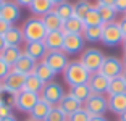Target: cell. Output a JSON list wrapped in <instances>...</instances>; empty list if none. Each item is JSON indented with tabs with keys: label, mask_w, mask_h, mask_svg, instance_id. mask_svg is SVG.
<instances>
[{
	"label": "cell",
	"mask_w": 126,
	"mask_h": 121,
	"mask_svg": "<svg viewBox=\"0 0 126 121\" xmlns=\"http://www.w3.org/2000/svg\"><path fill=\"white\" fill-rule=\"evenodd\" d=\"M26 121H34V120H26Z\"/></svg>",
	"instance_id": "cell-54"
},
{
	"label": "cell",
	"mask_w": 126,
	"mask_h": 121,
	"mask_svg": "<svg viewBox=\"0 0 126 121\" xmlns=\"http://www.w3.org/2000/svg\"><path fill=\"white\" fill-rule=\"evenodd\" d=\"M36 65H37V61L36 60H32L29 55H26V53H23L21 57H19V60L13 65V70H16L18 73H21V74H31V73H34V68H36Z\"/></svg>",
	"instance_id": "cell-17"
},
{
	"label": "cell",
	"mask_w": 126,
	"mask_h": 121,
	"mask_svg": "<svg viewBox=\"0 0 126 121\" xmlns=\"http://www.w3.org/2000/svg\"><path fill=\"white\" fill-rule=\"evenodd\" d=\"M3 39H5V44L7 45H21L23 42H24L21 28H18V26H15V24H11L10 29L3 34Z\"/></svg>",
	"instance_id": "cell-24"
},
{
	"label": "cell",
	"mask_w": 126,
	"mask_h": 121,
	"mask_svg": "<svg viewBox=\"0 0 126 121\" xmlns=\"http://www.w3.org/2000/svg\"><path fill=\"white\" fill-rule=\"evenodd\" d=\"M0 18H3L5 21L10 23V24H15V23L21 18V8H19L15 2L5 0L3 8H2V11H0Z\"/></svg>",
	"instance_id": "cell-13"
},
{
	"label": "cell",
	"mask_w": 126,
	"mask_h": 121,
	"mask_svg": "<svg viewBox=\"0 0 126 121\" xmlns=\"http://www.w3.org/2000/svg\"><path fill=\"white\" fill-rule=\"evenodd\" d=\"M118 24H120V29H121V32H123V37H126V15L118 21Z\"/></svg>",
	"instance_id": "cell-40"
},
{
	"label": "cell",
	"mask_w": 126,
	"mask_h": 121,
	"mask_svg": "<svg viewBox=\"0 0 126 121\" xmlns=\"http://www.w3.org/2000/svg\"><path fill=\"white\" fill-rule=\"evenodd\" d=\"M44 121H68V116L60 110L58 106H53L52 110L48 111V115L45 116Z\"/></svg>",
	"instance_id": "cell-34"
},
{
	"label": "cell",
	"mask_w": 126,
	"mask_h": 121,
	"mask_svg": "<svg viewBox=\"0 0 126 121\" xmlns=\"http://www.w3.org/2000/svg\"><path fill=\"white\" fill-rule=\"evenodd\" d=\"M84 110L91 115V116H97V115H104L108 111V99L104 94H92L89 99L84 102Z\"/></svg>",
	"instance_id": "cell-10"
},
{
	"label": "cell",
	"mask_w": 126,
	"mask_h": 121,
	"mask_svg": "<svg viewBox=\"0 0 126 121\" xmlns=\"http://www.w3.org/2000/svg\"><path fill=\"white\" fill-rule=\"evenodd\" d=\"M104 58H105V53L102 50H99L95 47H89V48H84L81 52L79 61L84 65L86 70L92 74V73H97L100 70V66L104 63Z\"/></svg>",
	"instance_id": "cell-3"
},
{
	"label": "cell",
	"mask_w": 126,
	"mask_h": 121,
	"mask_svg": "<svg viewBox=\"0 0 126 121\" xmlns=\"http://www.w3.org/2000/svg\"><path fill=\"white\" fill-rule=\"evenodd\" d=\"M42 23H44L47 32H52V31H60V29H62L65 21H63L55 11L52 10V11H48L45 16H42Z\"/></svg>",
	"instance_id": "cell-22"
},
{
	"label": "cell",
	"mask_w": 126,
	"mask_h": 121,
	"mask_svg": "<svg viewBox=\"0 0 126 121\" xmlns=\"http://www.w3.org/2000/svg\"><path fill=\"white\" fill-rule=\"evenodd\" d=\"M65 95H66V92H65L63 86L60 82H57V81H50V82H45L44 84L41 94H39V99L50 103L52 106H57Z\"/></svg>",
	"instance_id": "cell-4"
},
{
	"label": "cell",
	"mask_w": 126,
	"mask_h": 121,
	"mask_svg": "<svg viewBox=\"0 0 126 121\" xmlns=\"http://www.w3.org/2000/svg\"><path fill=\"white\" fill-rule=\"evenodd\" d=\"M73 7H74V13H73L74 18L84 19V16L87 15V11L94 7V3H91L89 0H78L76 3H73Z\"/></svg>",
	"instance_id": "cell-33"
},
{
	"label": "cell",
	"mask_w": 126,
	"mask_h": 121,
	"mask_svg": "<svg viewBox=\"0 0 126 121\" xmlns=\"http://www.w3.org/2000/svg\"><path fill=\"white\" fill-rule=\"evenodd\" d=\"M121 45H123V50H125V53H126V37H125V39H123Z\"/></svg>",
	"instance_id": "cell-48"
},
{
	"label": "cell",
	"mask_w": 126,
	"mask_h": 121,
	"mask_svg": "<svg viewBox=\"0 0 126 121\" xmlns=\"http://www.w3.org/2000/svg\"><path fill=\"white\" fill-rule=\"evenodd\" d=\"M0 121H18V120H16V118L13 116V115H11V116H7V118H2V120H0Z\"/></svg>",
	"instance_id": "cell-45"
},
{
	"label": "cell",
	"mask_w": 126,
	"mask_h": 121,
	"mask_svg": "<svg viewBox=\"0 0 126 121\" xmlns=\"http://www.w3.org/2000/svg\"><path fill=\"white\" fill-rule=\"evenodd\" d=\"M21 32L24 42H42L47 36V29L42 23V18L39 16H29L23 23Z\"/></svg>",
	"instance_id": "cell-1"
},
{
	"label": "cell",
	"mask_w": 126,
	"mask_h": 121,
	"mask_svg": "<svg viewBox=\"0 0 126 121\" xmlns=\"http://www.w3.org/2000/svg\"><path fill=\"white\" fill-rule=\"evenodd\" d=\"M34 74H36V76L44 82V84H45V82L53 81V77H55V73H53V71L50 70L44 61H37L36 68H34Z\"/></svg>",
	"instance_id": "cell-26"
},
{
	"label": "cell",
	"mask_w": 126,
	"mask_h": 121,
	"mask_svg": "<svg viewBox=\"0 0 126 121\" xmlns=\"http://www.w3.org/2000/svg\"><path fill=\"white\" fill-rule=\"evenodd\" d=\"M55 5L50 2V0H32V3L29 5V10L32 13V16H45L48 11H52Z\"/></svg>",
	"instance_id": "cell-20"
},
{
	"label": "cell",
	"mask_w": 126,
	"mask_h": 121,
	"mask_svg": "<svg viewBox=\"0 0 126 121\" xmlns=\"http://www.w3.org/2000/svg\"><path fill=\"white\" fill-rule=\"evenodd\" d=\"M82 23H84L86 28H89V26H102V24H104V23H102V18H100V15H99V10H97L95 3H94V7L87 11V15L84 16Z\"/></svg>",
	"instance_id": "cell-32"
},
{
	"label": "cell",
	"mask_w": 126,
	"mask_h": 121,
	"mask_svg": "<svg viewBox=\"0 0 126 121\" xmlns=\"http://www.w3.org/2000/svg\"><path fill=\"white\" fill-rule=\"evenodd\" d=\"M89 118H91V115L87 113V111L84 110V106H82L76 113L70 115V116H68V121H89Z\"/></svg>",
	"instance_id": "cell-35"
},
{
	"label": "cell",
	"mask_w": 126,
	"mask_h": 121,
	"mask_svg": "<svg viewBox=\"0 0 126 121\" xmlns=\"http://www.w3.org/2000/svg\"><path fill=\"white\" fill-rule=\"evenodd\" d=\"M53 5H58V3H63V2H66V0H50Z\"/></svg>",
	"instance_id": "cell-46"
},
{
	"label": "cell",
	"mask_w": 126,
	"mask_h": 121,
	"mask_svg": "<svg viewBox=\"0 0 126 121\" xmlns=\"http://www.w3.org/2000/svg\"><path fill=\"white\" fill-rule=\"evenodd\" d=\"M10 70H11V66H8L7 63L2 60V57H0V81L5 79V76L10 73Z\"/></svg>",
	"instance_id": "cell-37"
},
{
	"label": "cell",
	"mask_w": 126,
	"mask_h": 121,
	"mask_svg": "<svg viewBox=\"0 0 126 121\" xmlns=\"http://www.w3.org/2000/svg\"><path fill=\"white\" fill-rule=\"evenodd\" d=\"M123 32L120 29L118 21H111L104 24L102 28V44L107 45V47H115V45H120L123 42Z\"/></svg>",
	"instance_id": "cell-6"
},
{
	"label": "cell",
	"mask_w": 126,
	"mask_h": 121,
	"mask_svg": "<svg viewBox=\"0 0 126 121\" xmlns=\"http://www.w3.org/2000/svg\"><path fill=\"white\" fill-rule=\"evenodd\" d=\"M91 73L84 68L79 60H71L70 63L66 65L65 71H63V79L70 87H74V86H79V84H86L89 81Z\"/></svg>",
	"instance_id": "cell-2"
},
{
	"label": "cell",
	"mask_w": 126,
	"mask_h": 121,
	"mask_svg": "<svg viewBox=\"0 0 126 121\" xmlns=\"http://www.w3.org/2000/svg\"><path fill=\"white\" fill-rule=\"evenodd\" d=\"M13 2H15L19 8H23V7H28V8H29V5L32 3V0H13Z\"/></svg>",
	"instance_id": "cell-41"
},
{
	"label": "cell",
	"mask_w": 126,
	"mask_h": 121,
	"mask_svg": "<svg viewBox=\"0 0 126 121\" xmlns=\"http://www.w3.org/2000/svg\"><path fill=\"white\" fill-rule=\"evenodd\" d=\"M89 121H108V120L104 116V115H97V116H91Z\"/></svg>",
	"instance_id": "cell-43"
},
{
	"label": "cell",
	"mask_w": 126,
	"mask_h": 121,
	"mask_svg": "<svg viewBox=\"0 0 126 121\" xmlns=\"http://www.w3.org/2000/svg\"><path fill=\"white\" fill-rule=\"evenodd\" d=\"M120 121H126V111H123V113L120 115Z\"/></svg>",
	"instance_id": "cell-47"
},
{
	"label": "cell",
	"mask_w": 126,
	"mask_h": 121,
	"mask_svg": "<svg viewBox=\"0 0 126 121\" xmlns=\"http://www.w3.org/2000/svg\"><path fill=\"white\" fill-rule=\"evenodd\" d=\"M121 61H123V66H125V70H126V53H125V55H123Z\"/></svg>",
	"instance_id": "cell-49"
},
{
	"label": "cell",
	"mask_w": 126,
	"mask_h": 121,
	"mask_svg": "<svg viewBox=\"0 0 126 121\" xmlns=\"http://www.w3.org/2000/svg\"><path fill=\"white\" fill-rule=\"evenodd\" d=\"M123 71H125V66H123L121 58L118 57H113V55H108L104 58V63L100 66L99 73H102L105 77L108 79H115V77L121 76Z\"/></svg>",
	"instance_id": "cell-9"
},
{
	"label": "cell",
	"mask_w": 126,
	"mask_h": 121,
	"mask_svg": "<svg viewBox=\"0 0 126 121\" xmlns=\"http://www.w3.org/2000/svg\"><path fill=\"white\" fill-rule=\"evenodd\" d=\"M121 77H123V79H125V82H126V70H125V71H123V74H121Z\"/></svg>",
	"instance_id": "cell-52"
},
{
	"label": "cell",
	"mask_w": 126,
	"mask_h": 121,
	"mask_svg": "<svg viewBox=\"0 0 126 121\" xmlns=\"http://www.w3.org/2000/svg\"><path fill=\"white\" fill-rule=\"evenodd\" d=\"M3 3H5V0H0V11H2V8H3Z\"/></svg>",
	"instance_id": "cell-51"
},
{
	"label": "cell",
	"mask_w": 126,
	"mask_h": 121,
	"mask_svg": "<svg viewBox=\"0 0 126 121\" xmlns=\"http://www.w3.org/2000/svg\"><path fill=\"white\" fill-rule=\"evenodd\" d=\"M113 8L116 10V13H126V0H115Z\"/></svg>",
	"instance_id": "cell-38"
},
{
	"label": "cell",
	"mask_w": 126,
	"mask_h": 121,
	"mask_svg": "<svg viewBox=\"0 0 126 121\" xmlns=\"http://www.w3.org/2000/svg\"><path fill=\"white\" fill-rule=\"evenodd\" d=\"M42 61L57 74V73H63L65 71L70 60H68V55L63 50H53V52H47Z\"/></svg>",
	"instance_id": "cell-8"
},
{
	"label": "cell",
	"mask_w": 126,
	"mask_h": 121,
	"mask_svg": "<svg viewBox=\"0 0 126 121\" xmlns=\"http://www.w3.org/2000/svg\"><path fill=\"white\" fill-rule=\"evenodd\" d=\"M23 53L29 55L31 58L36 60V61H42L45 53H47V48H45L44 42H26Z\"/></svg>",
	"instance_id": "cell-14"
},
{
	"label": "cell",
	"mask_w": 126,
	"mask_h": 121,
	"mask_svg": "<svg viewBox=\"0 0 126 121\" xmlns=\"http://www.w3.org/2000/svg\"><path fill=\"white\" fill-rule=\"evenodd\" d=\"M113 3H115V0H97L95 5H110V7H113Z\"/></svg>",
	"instance_id": "cell-42"
},
{
	"label": "cell",
	"mask_w": 126,
	"mask_h": 121,
	"mask_svg": "<svg viewBox=\"0 0 126 121\" xmlns=\"http://www.w3.org/2000/svg\"><path fill=\"white\" fill-rule=\"evenodd\" d=\"M84 23H82V19H78V18H70L66 19V21L63 23V28L60 31H62L63 34H82V31H84Z\"/></svg>",
	"instance_id": "cell-25"
},
{
	"label": "cell",
	"mask_w": 126,
	"mask_h": 121,
	"mask_svg": "<svg viewBox=\"0 0 126 121\" xmlns=\"http://www.w3.org/2000/svg\"><path fill=\"white\" fill-rule=\"evenodd\" d=\"M24 81H26V74H21V73H18L16 70L11 68L10 73L2 81V84H3V94H10L11 97L16 95L18 92H21L24 89Z\"/></svg>",
	"instance_id": "cell-5"
},
{
	"label": "cell",
	"mask_w": 126,
	"mask_h": 121,
	"mask_svg": "<svg viewBox=\"0 0 126 121\" xmlns=\"http://www.w3.org/2000/svg\"><path fill=\"white\" fill-rule=\"evenodd\" d=\"M21 55H23V50H21L19 45H7L3 50L0 52L2 60H3L8 66H11V68H13V65L19 60V57H21Z\"/></svg>",
	"instance_id": "cell-16"
},
{
	"label": "cell",
	"mask_w": 126,
	"mask_h": 121,
	"mask_svg": "<svg viewBox=\"0 0 126 121\" xmlns=\"http://www.w3.org/2000/svg\"><path fill=\"white\" fill-rule=\"evenodd\" d=\"M53 11H55L57 15L60 16V18L63 19V21H66V19L73 18V13H74V7L71 2H63V3H58L53 7Z\"/></svg>",
	"instance_id": "cell-29"
},
{
	"label": "cell",
	"mask_w": 126,
	"mask_h": 121,
	"mask_svg": "<svg viewBox=\"0 0 126 121\" xmlns=\"http://www.w3.org/2000/svg\"><path fill=\"white\" fill-rule=\"evenodd\" d=\"M60 108V110L63 111V113L66 115V116H70V115H73V113H76V111L79 110V108H82V103H79L76 99H73L71 95H65L62 100H60V103L57 105Z\"/></svg>",
	"instance_id": "cell-21"
},
{
	"label": "cell",
	"mask_w": 126,
	"mask_h": 121,
	"mask_svg": "<svg viewBox=\"0 0 126 121\" xmlns=\"http://www.w3.org/2000/svg\"><path fill=\"white\" fill-rule=\"evenodd\" d=\"M92 94H107L108 91V84H110V79L105 77L102 73H92L89 76V81H87Z\"/></svg>",
	"instance_id": "cell-12"
},
{
	"label": "cell",
	"mask_w": 126,
	"mask_h": 121,
	"mask_svg": "<svg viewBox=\"0 0 126 121\" xmlns=\"http://www.w3.org/2000/svg\"><path fill=\"white\" fill-rule=\"evenodd\" d=\"M63 37L65 34L62 31H52V32H47L45 39L42 40L47 48V52H53V50H62L63 48Z\"/></svg>",
	"instance_id": "cell-15"
},
{
	"label": "cell",
	"mask_w": 126,
	"mask_h": 121,
	"mask_svg": "<svg viewBox=\"0 0 126 121\" xmlns=\"http://www.w3.org/2000/svg\"><path fill=\"white\" fill-rule=\"evenodd\" d=\"M37 102H39V94H32L24 89L16 95H13V106L21 113H29Z\"/></svg>",
	"instance_id": "cell-7"
},
{
	"label": "cell",
	"mask_w": 126,
	"mask_h": 121,
	"mask_svg": "<svg viewBox=\"0 0 126 121\" xmlns=\"http://www.w3.org/2000/svg\"><path fill=\"white\" fill-rule=\"evenodd\" d=\"M53 106L50 103L44 102V100L39 99V102L34 105V108L29 111V120H34V121H44L45 116L48 115V111L52 110Z\"/></svg>",
	"instance_id": "cell-19"
},
{
	"label": "cell",
	"mask_w": 126,
	"mask_h": 121,
	"mask_svg": "<svg viewBox=\"0 0 126 121\" xmlns=\"http://www.w3.org/2000/svg\"><path fill=\"white\" fill-rule=\"evenodd\" d=\"M84 45H86V40L81 34H65L62 50L66 55H76V53H81L84 50Z\"/></svg>",
	"instance_id": "cell-11"
},
{
	"label": "cell",
	"mask_w": 126,
	"mask_h": 121,
	"mask_svg": "<svg viewBox=\"0 0 126 121\" xmlns=\"http://www.w3.org/2000/svg\"><path fill=\"white\" fill-rule=\"evenodd\" d=\"M108 97L110 95H118V94H126V82L121 76L115 77V79H110V84H108V91H107Z\"/></svg>",
	"instance_id": "cell-30"
},
{
	"label": "cell",
	"mask_w": 126,
	"mask_h": 121,
	"mask_svg": "<svg viewBox=\"0 0 126 121\" xmlns=\"http://www.w3.org/2000/svg\"><path fill=\"white\" fill-rule=\"evenodd\" d=\"M68 95H71L73 99H76L79 103L84 105V102L92 95V91H91L89 84L86 82V84H79V86H74V87H70V92H68Z\"/></svg>",
	"instance_id": "cell-23"
},
{
	"label": "cell",
	"mask_w": 126,
	"mask_h": 121,
	"mask_svg": "<svg viewBox=\"0 0 126 121\" xmlns=\"http://www.w3.org/2000/svg\"><path fill=\"white\" fill-rule=\"evenodd\" d=\"M11 110H13V105L8 102H3L2 105H0V120L2 118H7V116H11Z\"/></svg>",
	"instance_id": "cell-36"
},
{
	"label": "cell",
	"mask_w": 126,
	"mask_h": 121,
	"mask_svg": "<svg viewBox=\"0 0 126 121\" xmlns=\"http://www.w3.org/2000/svg\"><path fill=\"white\" fill-rule=\"evenodd\" d=\"M102 26H89V28H84L81 36L84 37L86 42H100L102 40Z\"/></svg>",
	"instance_id": "cell-28"
},
{
	"label": "cell",
	"mask_w": 126,
	"mask_h": 121,
	"mask_svg": "<svg viewBox=\"0 0 126 121\" xmlns=\"http://www.w3.org/2000/svg\"><path fill=\"white\" fill-rule=\"evenodd\" d=\"M5 47H7V44H5V39H3V36H0V52L3 50Z\"/></svg>",
	"instance_id": "cell-44"
},
{
	"label": "cell",
	"mask_w": 126,
	"mask_h": 121,
	"mask_svg": "<svg viewBox=\"0 0 126 121\" xmlns=\"http://www.w3.org/2000/svg\"><path fill=\"white\" fill-rule=\"evenodd\" d=\"M3 102H5V100H3V99H2V97H0V105H2V103H3Z\"/></svg>",
	"instance_id": "cell-53"
},
{
	"label": "cell",
	"mask_w": 126,
	"mask_h": 121,
	"mask_svg": "<svg viewBox=\"0 0 126 121\" xmlns=\"http://www.w3.org/2000/svg\"><path fill=\"white\" fill-rule=\"evenodd\" d=\"M125 15H126V13H125Z\"/></svg>",
	"instance_id": "cell-55"
},
{
	"label": "cell",
	"mask_w": 126,
	"mask_h": 121,
	"mask_svg": "<svg viewBox=\"0 0 126 121\" xmlns=\"http://www.w3.org/2000/svg\"><path fill=\"white\" fill-rule=\"evenodd\" d=\"M97 10H99V15L102 18V23L107 24V23H111V21H116V10L110 5H97Z\"/></svg>",
	"instance_id": "cell-31"
},
{
	"label": "cell",
	"mask_w": 126,
	"mask_h": 121,
	"mask_svg": "<svg viewBox=\"0 0 126 121\" xmlns=\"http://www.w3.org/2000/svg\"><path fill=\"white\" fill-rule=\"evenodd\" d=\"M42 87H44V82H42L34 73H31V74L26 76V81H24V91L32 92V94H41Z\"/></svg>",
	"instance_id": "cell-27"
},
{
	"label": "cell",
	"mask_w": 126,
	"mask_h": 121,
	"mask_svg": "<svg viewBox=\"0 0 126 121\" xmlns=\"http://www.w3.org/2000/svg\"><path fill=\"white\" fill-rule=\"evenodd\" d=\"M3 95V84H2V81H0V97Z\"/></svg>",
	"instance_id": "cell-50"
},
{
	"label": "cell",
	"mask_w": 126,
	"mask_h": 121,
	"mask_svg": "<svg viewBox=\"0 0 126 121\" xmlns=\"http://www.w3.org/2000/svg\"><path fill=\"white\" fill-rule=\"evenodd\" d=\"M10 26H11L10 23H7L3 18H0V36H3V34L10 29Z\"/></svg>",
	"instance_id": "cell-39"
},
{
	"label": "cell",
	"mask_w": 126,
	"mask_h": 121,
	"mask_svg": "<svg viewBox=\"0 0 126 121\" xmlns=\"http://www.w3.org/2000/svg\"><path fill=\"white\" fill-rule=\"evenodd\" d=\"M108 99V111L113 115H121L126 111V94H118V95H110Z\"/></svg>",
	"instance_id": "cell-18"
}]
</instances>
